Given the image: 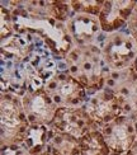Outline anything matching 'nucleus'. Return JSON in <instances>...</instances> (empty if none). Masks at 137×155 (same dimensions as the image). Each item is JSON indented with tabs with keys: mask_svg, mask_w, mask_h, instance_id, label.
Masks as SVG:
<instances>
[{
	"mask_svg": "<svg viewBox=\"0 0 137 155\" xmlns=\"http://www.w3.org/2000/svg\"><path fill=\"white\" fill-rule=\"evenodd\" d=\"M8 9L11 12L15 33L31 35L34 40L42 42L57 60H65L74 48L66 23L46 17H32L18 9Z\"/></svg>",
	"mask_w": 137,
	"mask_h": 155,
	"instance_id": "obj_1",
	"label": "nucleus"
},
{
	"mask_svg": "<svg viewBox=\"0 0 137 155\" xmlns=\"http://www.w3.org/2000/svg\"><path fill=\"white\" fill-rule=\"evenodd\" d=\"M67 71L93 95L106 88L110 69L98 45L74 46L65 59Z\"/></svg>",
	"mask_w": 137,
	"mask_h": 155,
	"instance_id": "obj_2",
	"label": "nucleus"
},
{
	"mask_svg": "<svg viewBox=\"0 0 137 155\" xmlns=\"http://www.w3.org/2000/svg\"><path fill=\"white\" fill-rule=\"evenodd\" d=\"M31 124L23 108L22 97L2 93L0 98V144L22 145Z\"/></svg>",
	"mask_w": 137,
	"mask_h": 155,
	"instance_id": "obj_3",
	"label": "nucleus"
},
{
	"mask_svg": "<svg viewBox=\"0 0 137 155\" xmlns=\"http://www.w3.org/2000/svg\"><path fill=\"white\" fill-rule=\"evenodd\" d=\"M100 48L110 70L131 68L137 56V43L128 31H118L107 35Z\"/></svg>",
	"mask_w": 137,
	"mask_h": 155,
	"instance_id": "obj_4",
	"label": "nucleus"
},
{
	"mask_svg": "<svg viewBox=\"0 0 137 155\" xmlns=\"http://www.w3.org/2000/svg\"><path fill=\"white\" fill-rule=\"evenodd\" d=\"M44 90L57 107H83L89 95L86 89L69 71H58L44 84Z\"/></svg>",
	"mask_w": 137,
	"mask_h": 155,
	"instance_id": "obj_5",
	"label": "nucleus"
},
{
	"mask_svg": "<svg viewBox=\"0 0 137 155\" xmlns=\"http://www.w3.org/2000/svg\"><path fill=\"white\" fill-rule=\"evenodd\" d=\"M104 89L116 94L125 116L132 117L137 112V73L132 66L123 70H110Z\"/></svg>",
	"mask_w": 137,
	"mask_h": 155,
	"instance_id": "obj_6",
	"label": "nucleus"
},
{
	"mask_svg": "<svg viewBox=\"0 0 137 155\" xmlns=\"http://www.w3.org/2000/svg\"><path fill=\"white\" fill-rule=\"evenodd\" d=\"M56 132L80 140L90 130L98 128L83 107H58L51 124Z\"/></svg>",
	"mask_w": 137,
	"mask_h": 155,
	"instance_id": "obj_7",
	"label": "nucleus"
},
{
	"mask_svg": "<svg viewBox=\"0 0 137 155\" xmlns=\"http://www.w3.org/2000/svg\"><path fill=\"white\" fill-rule=\"evenodd\" d=\"M84 108L99 130L123 114L121 102L116 94L108 89L89 95Z\"/></svg>",
	"mask_w": 137,
	"mask_h": 155,
	"instance_id": "obj_8",
	"label": "nucleus"
},
{
	"mask_svg": "<svg viewBox=\"0 0 137 155\" xmlns=\"http://www.w3.org/2000/svg\"><path fill=\"white\" fill-rule=\"evenodd\" d=\"M100 131L110 151L116 154H127L137 140L133 121L125 114L109 122Z\"/></svg>",
	"mask_w": 137,
	"mask_h": 155,
	"instance_id": "obj_9",
	"label": "nucleus"
},
{
	"mask_svg": "<svg viewBox=\"0 0 137 155\" xmlns=\"http://www.w3.org/2000/svg\"><path fill=\"white\" fill-rule=\"evenodd\" d=\"M66 27L73 38L74 46H100L104 37L108 35L102 31L99 18L89 14H74L66 22Z\"/></svg>",
	"mask_w": 137,
	"mask_h": 155,
	"instance_id": "obj_10",
	"label": "nucleus"
},
{
	"mask_svg": "<svg viewBox=\"0 0 137 155\" xmlns=\"http://www.w3.org/2000/svg\"><path fill=\"white\" fill-rule=\"evenodd\" d=\"M22 103L31 125H51L58 108L44 88L25 93Z\"/></svg>",
	"mask_w": 137,
	"mask_h": 155,
	"instance_id": "obj_11",
	"label": "nucleus"
},
{
	"mask_svg": "<svg viewBox=\"0 0 137 155\" xmlns=\"http://www.w3.org/2000/svg\"><path fill=\"white\" fill-rule=\"evenodd\" d=\"M137 5L135 0H107L98 15L104 33H114L127 27V23Z\"/></svg>",
	"mask_w": 137,
	"mask_h": 155,
	"instance_id": "obj_12",
	"label": "nucleus"
},
{
	"mask_svg": "<svg viewBox=\"0 0 137 155\" xmlns=\"http://www.w3.org/2000/svg\"><path fill=\"white\" fill-rule=\"evenodd\" d=\"M6 8L18 9L32 17L52 18L57 22L66 23L74 15L69 2H8Z\"/></svg>",
	"mask_w": 137,
	"mask_h": 155,
	"instance_id": "obj_13",
	"label": "nucleus"
},
{
	"mask_svg": "<svg viewBox=\"0 0 137 155\" xmlns=\"http://www.w3.org/2000/svg\"><path fill=\"white\" fill-rule=\"evenodd\" d=\"M36 41L31 35L14 33L2 42V61L21 64L25 61L34 50Z\"/></svg>",
	"mask_w": 137,
	"mask_h": 155,
	"instance_id": "obj_14",
	"label": "nucleus"
},
{
	"mask_svg": "<svg viewBox=\"0 0 137 155\" xmlns=\"http://www.w3.org/2000/svg\"><path fill=\"white\" fill-rule=\"evenodd\" d=\"M55 130L51 125H31L24 143L22 144L29 155L42 154L48 149L51 139L54 137Z\"/></svg>",
	"mask_w": 137,
	"mask_h": 155,
	"instance_id": "obj_15",
	"label": "nucleus"
},
{
	"mask_svg": "<svg viewBox=\"0 0 137 155\" xmlns=\"http://www.w3.org/2000/svg\"><path fill=\"white\" fill-rule=\"evenodd\" d=\"M80 155H110L103 134L99 128H93L79 140Z\"/></svg>",
	"mask_w": 137,
	"mask_h": 155,
	"instance_id": "obj_16",
	"label": "nucleus"
},
{
	"mask_svg": "<svg viewBox=\"0 0 137 155\" xmlns=\"http://www.w3.org/2000/svg\"><path fill=\"white\" fill-rule=\"evenodd\" d=\"M47 150L51 155H80V144L73 136L55 132Z\"/></svg>",
	"mask_w": 137,
	"mask_h": 155,
	"instance_id": "obj_17",
	"label": "nucleus"
},
{
	"mask_svg": "<svg viewBox=\"0 0 137 155\" xmlns=\"http://www.w3.org/2000/svg\"><path fill=\"white\" fill-rule=\"evenodd\" d=\"M70 6L74 14H89L98 17L104 5L103 0H71Z\"/></svg>",
	"mask_w": 137,
	"mask_h": 155,
	"instance_id": "obj_18",
	"label": "nucleus"
},
{
	"mask_svg": "<svg viewBox=\"0 0 137 155\" xmlns=\"http://www.w3.org/2000/svg\"><path fill=\"white\" fill-rule=\"evenodd\" d=\"M0 37L2 42L10 38L15 33L14 31V22H13L11 12L6 6H0Z\"/></svg>",
	"mask_w": 137,
	"mask_h": 155,
	"instance_id": "obj_19",
	"label": "nucleus"
},
{
	"mask_svg": "<svg viewBox=\"0 0 137 155\" xmlns=\"http://www.w3.org/2000/svg\"><path fill=\"white\" fill-rule=\"evenodd\" d=\"M2 155H29L23 145H4L2 146Z\"/></svg>",
	"mask_w": 137,
	"mask_h": 155,
	"instance_id": "obj_20",
	"label": "nucleus"
},
{
	"mask_svg": "<svg viewBox=\"0 0 137 155\" xmlns=\"http://www.w3.org/2000/svg\"><path fill=\"white\" fill-rule=\"evenodd\" d=\"M126 28H127V31L129 32V33H131V36L133 37V40L137 43V5H136V8H135V10L132 13L131 18H129Z\"/></svg>",
	"mask_w": 137,
	"mask_h": 155,
	"instance_id": "obj_21",
	"label": "nucleus"
},
{
	"mask_svg": "<svg viewBox=\"0 0 137 155\" xmlns=\"http://www.w3.org/2000/svg\"><path fill=\"white\" fill-rule=\"evenodd\" d=\"M126 155H137V140L135 141V144L131 146V149L127 151Z\"/></svg>",
	"mask_w": 137,
	"mask_h": 155,
	"instance_id": "obj_22",
	"label": "nucleus"
},
{
	"mask_svg": "<svg viewBox=\"0 0 137 155\" xmlns=\"http://www.w3.org/2000/svg\"><path fill=\"white\" fill-rule=\"evenodd\" d=\"M132 121H133V125H135V130H136V135H137V112L132 116Z\"/></svg>",
	"mask_w": 137,
	"mask_h": 155,
	"instance_id": "obj_23",
	"label": "nucleus"
},
{
	"mask_svg": "<svg viewBox=\"0 0 137 155\" xmlns=\"http://www.w3.org/2000/svg\"><path fill=\"white\" fill-rule=\"evenodd\" d=\"M132 68H133V70L137 73V56H136V59H135V61H133V64H132Z\"/></svg>",
	"mask_w": 137,
	"mask_h": 155,
	"instance_id": "obj_24",
	"label": "nucleus"
},
{
	"mask_svg": "<svg viewBox=\"0 0 137 155\" xmlns=\"http://www.w3.org/2000/svg\"><path fill=\"white\" fill-rule=\"evenodd\" d=\"M38 155H51V153H50L48 150H46L44 153H42V154H38Z\"/></svg>",
	"mask_w": 137,
	"mask_h": 155,
	"instance_id": "obj_25",
	"label": "nucleus"
},
{
	"mask_svg": "<svg viewBox=\"0 0 137 155\" xmlns=\"http://www.w3.org/2000/svg\"><path fill=\"white\" fill-rule=\"evenodd\" d=\"M110 155H126V154H116V153H110Z\"/></svg>",
	"mask_w": 137,
	"mask_h": 155,
	"instance_id": "obj_26",
	"label": "nucleus"
}]
</instances>
